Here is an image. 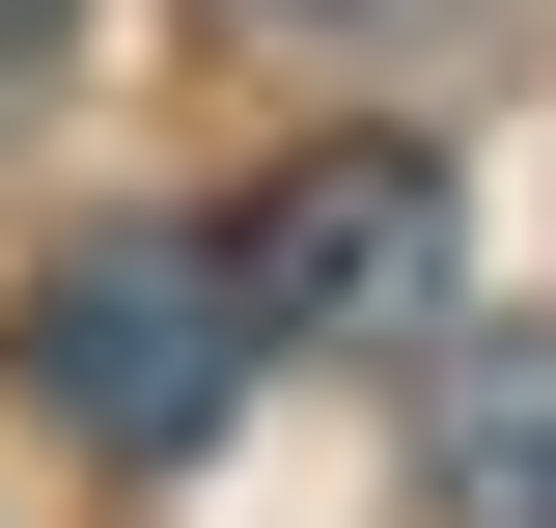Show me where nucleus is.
Returning <instances> with one entry per match:
<instances>
[{
  "instance_id": "nucleus-2",
  "label": "nucleus",
  "mask_w": 556,
  "mask_h": 528,
  "mask_svg": "<svg viewBox=\"0 0 556 528\" xmlns=\"http://www.w3.org/2000/svg\"><path fill=\"white\" fill-rule=\"evenodd\" d=\"M223 278H251V334H417L445 306V167L417 139H334V167H278L223 223Z\"/></svg>"
},
{
  "instance_id": "nucleus-5",
  "label": "nucleus",
  "mask_w": 556,
  "mask_h": 528,
  "mask_svg": "<svg viewBox=\"0 0 556 528\" xmlns=\"http://www.w3.org/2000/svg\"><path fill=\"white\" fill-rule=\"evenodd\" d=\"M0 28H56V0H0Z\"/></svg>"
},
{
  "instance_id": "nucleus-1",
  "label": "nucleus",
  "mask_w": 556,
  "mask_h": 528,
  "mask_svg": "<svg viewBox=\"0 0 556 528\" xmlns=\"http://www.w3.org/2000/svg\"><path fill=\"white\" fill-rule=\"evenodd\" d=\"M28 390H56V445L195 473V445H223V390H251V278H223L195 223H112V251L28 278Z\"/></svg>"
},
{
  "instance_id": "nucleus-3",
  "label": "nucleus",
  "mask_w": 556,
  "mask_h": 528,
  "mask_svg": "<svg viewBox=\"0 0 556 528\" xmlns=\"http://www.w3.org/2000/svg\"><path fill=\"white\" fill-rule=\"evenodd\" d=\"M445 528H556V334H445Z\"/></svg>"
},
{
  "instance_id": "nucleus-4",
  "label": "nucleus",
  "mask_w": 556,
  "mask_h": 528,
  "mask_svg": "<svg viewBox=\"0 0 556 528\" xmlns=\"http://www.w3.org/2000/svg\"><path fill=\"white\" fill-rule=\"evenodd\" d=\"M278 28H334V56H362V28H445V0H278Z\"/></svg>"
}]
</instances>
